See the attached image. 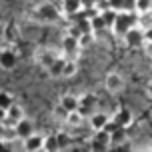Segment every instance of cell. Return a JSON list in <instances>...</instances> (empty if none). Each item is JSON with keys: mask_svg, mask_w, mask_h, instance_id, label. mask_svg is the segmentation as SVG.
I'll use <instances>...</instances> for the list:
<instances>
[{"mask_svg": "<svg viewBox=\"0 0 152 152\" xmlns=\"http://www.w3.org/2000/svg\"><path fill=\"white\" fill-rule=\"evenodd\" d=\"M104 86H106V90L110 94H118V92L124 90L126 80H124V76L120 72H108L106 78H104Z\"/></svg>", "mask_w": 152, "mask_h": 152, "instance_id": "cell-8", "label": "cell"}, {"mask_svg": "<svg viewBox=\"0 0 152 152\" xmlns=\"http://www.w3.org/2000/svg\"><path fill=\"white\" fill-rule=\"evenodd\" d=\"M136 10V0H124L122 2V12H134Z\"/></svg>", "mask_w": 152, "mask_h": 152, "instance_id": "cell-30", "label": "cell"}, {"mask_svg": "<svg viewBox=\"0 0 152 152\" xmlns=\"http://www.w3.org/2000/svg\"><path fill=\"white\" fill-rule=\"evenodd\" d=\"M112 120L116 122L118 128H128L130 124L134 122V114H132V110H128V108H118V110L112 114Z\"/></svg>", "mask_w": 152, "mask_h": 152, "instance_id": "cell-10", "label": "cell"}, {"mask_svg": "<svg viewBox=\"0 0 152 152\" xmlns=\"http://www.w3.org/2000/svg\"><path fill=\"white\" fill-rule=\"evenodd\" d=\"M94 34H96V32H82V34H80V38H78V44H80V48H90L92 44H94V40H96V38H94Z\"/></svg>", "mask_w": 152, "mask_h": 152, "instance_id": "cell-21", "label": "cell"}, {"mask_svg": "<svg viewBox=\"0 0 152 152\" xmlns=\"http://www.w3.org/2000/svg\"><path fill=\"white\" fill-rule=\"evenodd\" d=\"M2 36H4V40H8V42H16V40L20 38L18 26H16L14 22H6L2 26Z\"/></svg>", "mask_w": 152, "mask_h": 152, "instance_id": "cell-15", "label": "cell"}, {"mask_svg": "<svg viewBox=\"0 0 152 152\" xmlns=\"http://www.w3.org/2000/svg\"><path fill=\"white\" fill-rule=\"evenodd\" d=\"M60 104L66 108L68 112H72V110H78V108H80V100H78V96H74V94H64L60 98Z\"/></svg>", "mask_w": 152, "mask_h": 152, "instance_id": "cell-17", "label": "cell"}, {"mask_svg": "<svg viewBox=\"0 0 152 152\" xmlns=\"http://www.w3.org/2000/svg\"><path fill=\"white\" fill-rule=\"evenodd\" d=\"M60 50H62V54H64L66 58H72V60H76V58L80 56V52H82V48H80V44H78V38L70 36V34H64Z\"/></svg>", "mask_w": 152, "mask_h": 152, "instance_id": "cell-5", "label": "cell"}, {"mask_svg": "<svg viewBox=\"0 0 152 152\" xmlns=\"http://www.w3.org/2000/svg\"><path fill=\"white\" fill-rule=\"evenodd\" d=\"M142 48H144V54H146V56H148V58H152V40H146Z\"/></svg>", "mask_w": 152, "mask_h": 152, "instance_id": "cell-31", "label": "cell"}, {"mask_svg": "<svg viewBox=\"0 0 152 152\" xmlns=\"http://www.w3.org/2000/svg\"><path fill=\"white\" fill-rule=\"evenodd\" d=\"M122 2H124V0H110V8H114V10L122 12Z\"/></svg>", "mask_w": 152, "mask_h": 152, "instance_id": "cell-32", "label": "cell"}, {"mask_svg": "<svg viewBox=\"0 0 152 152\" xmlns=\"http://www.w3.org/2000/svg\"><path fill=\"white\" fill-rule=\"evenodd\" d=\"M144 36H146V40H152V26L144 30Z\"/></svg>", "mask_w": 152, "mask_h": 152, "instance_id": "cell-33", "label": "cell"}, {"mask_svg": "<svg viewBox=\"0 0 152 152\" xmlns=\"http://www.w3.org/2000/svg\"><path fill=\"white\" fill-rule=\"evenodd\" d=\"M62 14L66 16V18H72L76 16L80 10H82V2H78V0H62Z\"/></svg>", "mask_w": 152, "mask_h": 152, "instance_id": "cell-13", "label": "cell"}, {"mask_svg": "<svg viewBox=\"0 0 152 152\" xmlns=\"http://www.w3.org/2000/svg\"><path fill=\"white\" fill-rule=\"evenodd\" d=\"M2 56H0V64L4 70H12L18 62V54H16L14 42H8V40H2Z\"/></svg>", "mask_w": 152, "mask_h": 152, "instance_id": "cell-4", "label": "cell"}, {"mask_svg": "<svg viewBox=\"0 0 152 152\" xmlns=\"http://www.w3.org/2000/svg\"><path fill=\"white\" fill-rule=\"evenodd\" d=\"M100 14H102V18H104L106 26L112 28V24L116 22V16H118V10H114V8H106V10H102Z\"/></svg>", "mask_w": 152, "mask_h": 152, "instance_id": "cell-24", "label": "cell"}, {"mask_svg": "<svg viewBox=\"0 0 152 152\" xmlns=\"http://www.w3.org/2000/svg\"><path fill=\"white\" fill-rule=\"evenodd\" d=\"M136 22H138V20L132 16V12H118V16H116V22L112 24L114 36H120V38H122Z\"/></svg>", "mask_w": 152, "mask_h": 152, "instance_id": "cell-3", "label": "cell"}, {"mask_svg": "<svg viewBox=\"0 0 152 152\" xmlns=\"http://www.w3.org/2000/svg\"><path fill=\"white\" fill-rule=\"evenodd\" d=\"M84 116L80 110H72V112H68V118H66V126H70V128H78V126H82V122H84Z\"/></svg>", "mask_w": 152, "mask_h": 152, "instance_id": "cell-18", "label": "cell"}, {"mask_svg": "<svg viewBox=\"0 0 152 152\" xmlns=\"http://www.w3.org/2000/svg\"><path fill=\"white\" fill-rule=\"evenodd\" d=\"M152 10V0H136V12L142 14V12H148Z\"/></svg>", "mask_w": 152, "mask_h": 152, "instance_id": "cell-28", "label": "cell"}, {"mask_svg": "<svg viewBox=\"0 0 152 152\" xmlns=\"http://www.w3.org/2000/svg\"><path fill=\"white\" fill-rule=\"evenodd\" d=\"M12 104H16V102H14V96H12L10 92L2 90V94H0V110H8Z\"/></svg>", "mask_w": 152, "mask_h": 152, "instance_id": "cell-23", "label": "cell"}, {"mask_svg": "<svg viewBox=\"0 0 152 152\" xmlns=\"http://www.w3.org/2000/svg\"><path fill=\"white\" fill-rule=\"evenodd\" d=\"M78 2H82V0H78Z\"/></svg>", "mask_w": 152, "mask_h": 152, "instance_id": "cell-35", "label": "cell"}, {"mask_svg": "<svg viewBox=\"0 0 152 152\" xmlns=\"http://www.w3.org/2000/svg\"><path fill=\"white\" fill-rule=\"evenodd\" d=\"M18 132H16V126H10V124H6V126H2V136H0V140H2V144H12L14 140H18Z\"/></svg>", "mask_w": 152, "mask_h": 152, "instance_id": "cell-16", "label": "cell"}, {"mask_svg": "<svg viewBox=\"0 0 152 152\" xmlns=\"http://www.w3.org/2000/svg\"><path fill=\"white\" fill-rule=\"evenodd\" d=\"M60 56H62V50H56V48H50V46H42V48H38L34 52V60H36V64L40 68L48 70Z\"/></svg>", "mask_w": 152, "mask_h": 152, "instance_id": "cell-2", "label": "cell"}, {"mask_svg": "<svg viewBox=\"0 0 152 152\" xmlns=\"http://www.w3.org/2000/svg\"><path fill=\"white\" fill-rule=\"evenodd\" d=\"M44 150H60V144H58V134H48L44 138Z\"/></svg>", "mask_w": 152, "mask_h": 152, "instance_id": "cell-22", "label": "cell"}, {"mask_svg": "<svg viewBox=\"0 0 152 152\" xmlns=\"http://www.w3.org/2000/svg\"><path fill=\"white\" fill-rule=\"evenodd\" d=\"M16 132H18V136L22 138H28L30 134H34V124H32V120H28L26 116H24L20 122H16Z\"/></svg>", "mask_w": 152, "mask_h": 152, "instance_id": "cell-14", "label": "cell"}, {"mask_svg": "<svg viewBox=\"0 0 152 152\" xmlns=\"http://www.w3.org/2000/svg\"><path fill=\"white\" fill-rule=\"evenodd\" d=\"M150 150H152V146H150Z\"/></svg>", "mask_w": 152, "mask_h": 152, "instance_id": "cell-36", "label": "cell"}, {"mask_svg": "<svg viewBox=\"0 0 152 152\" xmlns=\"http://www.w3.org/2000/svg\"><path fill=\"white\" fill-rule=\"evenodd\" d=\"M112 144V134L108 130H94L90 138V148L92 150H106Z\"/></svg>", "mask_w": 152, "mask_h": 152, "instance_id": "cell-6", "label": "cell"}, {"mask_svg": "<svg viewBox=\"0 0 152 152\" xmlns=\"http://www.w3.org/2000/svg\"><path fill=\"white\" fill-rule=\"evenodd\" d=\"M90 20H92V30H94V32H100V30H104V28H106V22H104L102 14L94 16V18H90Z\"/></svg>", "mask_w": 152, "mask_h": 152, "instance_id": "cell-27", "label": "cell"}, {"mask_svg": "<svg viewBox=\"0 0 152 152\" xmlns=\"http://www.w3.org/2000/svg\"><path fill=\"white\" fill-rule=\"evenodd\" d=\"M138 26H140L142 30L150 28V26H152V10H148V12H142V14L138 16Z\"/></svg>", "mask_w": 152, "mask_h": 152, "instance_id": "cell-26", "label": "cell"}, {"mask_svg": "<svg viewBox=\"0 0 152 152\" xmlns=\"http://www.w3.org/2000/svg\"><path fill=\"white\" fill-rule=\"evenodd\" d=\"M32 18L38 24H56L58 18H60V10H58V6H54L52 2H40L34 8Z\"/></svg>", "mask_w": 152, "mask_h": 152, "instance_id": "cell-1", "label": "cell"}, {"mask_svg": "<svg viewBox=\"0 0 152 152\" xmlns=\"http://www.w3.org/2000/svg\"><path fill=\"white\" fill-rule=\"evenodd\" d=\"M78 72V62L72 60V58H66V64H64V72H62V78H72Z\"/></svg>", "mask_w": 152, "mask_h": 152, "instance_id": "cell-20", "label": "cell"}, {"mask_svg": "<svg viewBox=\"0 0 152 152\" xmlns=\"http://www.w3.org/2000/svg\"><path fill=\"white\" fill-rule=\"evenodd\" d=\"M64 64H66V56L62 54L60 58L54 62V64H52V66H50L48 70H46V72L52 76V78H62V72H64Z\"/></svg>", "mask_w": 152, "mask_h": 152, "instance_id": "cell-19", "label": "cell"}, {"mask_svg": "<svg viewBox=\"0 0 152 152\" xmlns=\"http://www.w3.org/2000/svg\"><path fill=\"white\" fill-rule=\"evenodd\" d=\"M56 134H58V144H60V150H62V148H68V146H70V134H68V132L60 130V132H56Z\"/></svg>", "mask_w": 152, "mask_h": 152, "instance_id": "cell-29", "label": "cell"}, {"mask_svg": "<svg viewBox=\"0 0 152 152\" xmlns=\"http://www.w3.org/2000/svg\"><path fill=\"white\" fill-rule=\"evenodd\" d=\"M44 134H30L28 138H24V150H30V152H36V150H44Z\"/></svg>", "mask_w": 152, "mask_h": 152, "instance_id": "cell-12", "label": "cell"}, {"mask_svg": "<svg viewBox=\"0 0 152 152\" xmlns=\"http://www.w3.org/2000/svg\"><path fill=\"white\" fill-rule=\"evenodd\" d=\"M148 96H150V98H152V82L148 84Z\"/></svg>", "mask_w": 152, "mask_h": 152, "instance_id": "cell-34", "label": "cell"}, {"mask_svg": "<svg viewBox=\"0 0 152 152\" xmlns=\"http://www.w3.org/2000/svg\"><path fill=\"white\" fill-rule=\"evenodd\" d=\"M78 100H80V108H78V110H80L84 116H90V114L94 112L96 104H98L96 94H92V92H84V94H80V96H78Z\"/></svg>", "mask_w": 152, "mask_h": 152, "instance_id": "cell-9", "label": "cell"}, {"mask_svg": "<svg viewBox=\"0 0 152 152\" xmlns=\"http://www.w3.org/2000/svg\"><path fill=\"white\" fill-rule=\"evenodd\" d=\"M122 38H124V44L128 46V48H140V46H144V42H146L144 30H142L140 26H132Z\"/></svg>", "mask_w": 152, "mask_h": 152, "instance_id": "cell-7", "label": "cell"}, {"mask_svg": "<svg viewBox=\"0 0 152 152\" xmlns=\"http://www.w3.org/2000/svg\"><path fill=\"white\" fill-rule=\"evenodd\" d=\"M88 120H90V128L92 130H104L108 126V122L112 120V116L106 112H92L88 116Z\"/></svg>", "mask_w": 152, "mask_h": 152, "instance_id": "cell-11", "label": "cell"}, {"mask_svg": "<svg viewBox=\"0 0 152 152\" xmlns=\"http://www.w3.org/2000/svg\"><path fill=\"white\" fill-rule=\"evenodd\" d=\"M52 116H54L58 122H66V118H68V110H66V108H64L60 102H58V104L54 106V110H52Z\"/></svg>", "mask_w": 152, "mask_h": 152, "instance_id": "cell-25", "label": "cell"}]
</instances>
